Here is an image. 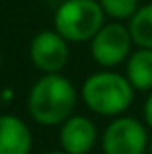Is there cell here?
<instances>
[{"label":"cell","mask_w":152,"mask_h":154,"mask_svg":"<svg viewBox=\"0 0 152 154\" xmlns=\"http://www.w3.org/2000/svg\"><path fill=\"white\" fill-rule=\"evenodd\" d=\"M129 31L133 43H137L141 49H152V4H146L135 12Z\"/></svg>","instance_id":"cell-10"},{"label":"cell","mask_w":152,"mask_h":154,"mask_svg":"<svg viewBox=\"0 0 152 154\" xmlns=\"http://www.w3.org/2000/svg\"><path fill=\"white\" fill-rule=\"evenodd\" d=\"M0 63H2V59H0Z\"/></svg>","instance_id":"cell-15"},{"label":"cell","mask_w":152,"mask_h":154,"mask_svg":"<svg viewBox=\"0 0 152 154\" xmlns=\"http://www.w3.org/2000/svg\"><path fill=\"white\" fill-rule=\"evenodd\" d=\"M144 121L148 123V127H152V94L148 96V100L144 103Z\"/></svg>","instance_id":"cell-12"},{"label":"cell","mask_w":152,"mask_h":154,"mask_svg":"<svg viewBox=\"0 0 152 154\" xmlns=\"http://www.w3.org/2000/svg\"><path fill=\"white\" fill-rule=\"evenodd\" d=\"M133 84L117 72H96L84 82L82 98L92 111L99 115H119L133 102Z\"/></svg>","instance_id":"cell-2"},{"label":"cell","mask_w":152,"mask_h":154,"mask_svg":"<svg viewBox=\"0 0 152 154\" xmlns=\"http://www.w3.org/2000/svg\"><path fill=\"white\" fill-rule=\"evenodd\" d=\"M127 78L135 90H150L152 88V49H138L129 57L127 63Z\"/></svg>","instance_id":"cell-9"},{"label":"cell","mask_w":152,"mask_h":154,"mask_svg":"<svg viewBox=\"0 0 152 154\" xmlns=\"http://www.w3.org/2000/svg\"><path fill=\"white\" fill-rule=\"evenodd\" d=\"M49 154H68V152H49Z\"/></svg>","instance_id":"cell-13"},{"label":"cell","mask_w":152,"mask_h":154,"mask_svg":"<svg viewBox=\"0 0 152 154\" xmlns=\"http://www.w3.org/2000/svg\"><path fill=\"white\" fill-rule=\"evenodd\" d=\"M103 14L98 0H65L55 14V27L66 41H88L102 29Z\"/></svg>","instance_id":"cell-3"},{"label":"cell","mask_w":152,"mask_h":154,"mask_svg":"<svg viewBox=\"0 0 152 154\" xmlns=\"http://www.w3.org/2000/svg\"><path fill=\"white\" fill-rule=\"evenodd\" d=\"M31 133L16 115H0V154H29Z\"/></svg>","instance_id":"cell-8"},{"label":"cell","mask_w":152,"mask_h":154,"mask_svg":"<svg viewBox=\"0 0 152 154\" xmlns=\"http://www.w3.org/2000/svg\"><path fill=\"white\" fill-rule=\"evenodd\" d=\"M103 12L115 20H131L138 10V0H98Z\"/></svg>","instance_id":"cell-11"},{"label":"cell","mask_w":152,"mask_h":154,"mask_svg":"<svg viewBox=\"0 0 152 154\" xmlns=\"http://www.w3.org/2000/svg\"><path fill=\"white\" fill-rule=\"evenodd\" d=\"M76 105V90L65 78L57 74H45L31 86L27 96L29 115L39 125H59L70 117Z\"/></svg>","instance_id":"cell-1"},{"label":"cell","mask_w":152,"mask_h":154,"mask_svg":"<svg viewBox=\"0 0 152 154\" xmlns=\"http://www.w3.org/2000/svg\"><path fill=\"white\" fill-rule=\"evenodd\" d=\"M29 57L39 70L47 72V74L61 72L68 60L66 39L59 31H41L31 41Z\"/></svg>","instance_id":"cell-6"},{"label":"cell","mask_w":152,"mask_h":154,"mask_svg":"<svg viewBox=\"0 0 152 154\" xmlns=\"http://www.w3.org/2000/svg\"><path fill=\"white\" fill-rule=\"evenodd\" d=\"M148 150H150V154H152V143H150V144H148Z\"/></svg>","instance_id":"cell-14"},{"label":"cell","mask_w":152,"mask_h":154,"mask_svg":"<svg viewBox=\"0 0 152 154\" xmlns=\"http://www.w3.org/2000/svg\"><path fill=\"white\" fill-rule=\"evenodd\" d=\"M96 125L88 117L74 115L62 123L61 129V146L68 154H88L96 143Z\"/></svg>","instance_id":"cell-7"},{"label":"cell","mask_w":152,"mask_h":154,"mask_svg":"<svg viewBox=\"0 0 152 154\" xmlns=\"http://www.w3.org/2000/svg\"><path fill=\"white\" fill-rule=\"evenodd\" d=\"M92 57L102 66H115L129 57L133 37L129 27L121 23H107L90 39Z\"/></svg>","instance_id":"cell-5"},{"label":"cell","mask_w":152,"mask_h":154,"mask_svg":"<svg viewBox=\"0 0 152 154\" xmlns=\"http://www.w3.org/2000/svg\"><path fill=\"white\" fill-rule=\"evenodd\" d=\"M148 148V135L141 121L133 117H119L111 121L103 133L105 154H144Z\"/></svg>","instance_id":"cell-4"}]
</instances>
